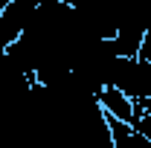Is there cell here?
Masks as SVG:
<instances>
[{"label":"cell","mask_w":151,"mask_h":148,"mask_svg":"<svg viewBox=\"0 0 151 148\" xmlns=\"http://www.w3.org/2000/svg\"><path fill=\"white\" fill-rule=\"evenodd\" d=\"M99 105L105 113H113L116 119L134 125V116H137V99H131L125 90H119L116 84H102V90L96 93Z\"/></svg>","instance_id":"obj_1"}]
</instances>
